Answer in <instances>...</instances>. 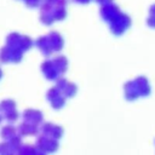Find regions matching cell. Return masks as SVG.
Returning a JSON list of instances; mask_svg holds the SVG:
<instances>
[{
  "mask_svg": "<svg viewBox=\"0 0 155 155\" xmlns=\"http://www.w3.org/2000/svg\"><path fill=\"white\" fill-rule=\"evenodd\" d=\"M74 93H75V86L74 85L69 84L68 81H61L56 86V88H52L48 91L47 98L51 102L53 108L59 109L61 107H63L65 98L74 96Z\"/></svg>",
  "mask_w": 155,
  "mask_h": 155,
  "instance_id": "cell-1",
  "label": "cell"
},
{
  "mask_svg": "<svg viewBox=\"0 0 155 155\" xmlns=\"http://www.w3.org/2000/svg\"><path fill=\"white\" fill-rule=\"evenodd\" d=\"M42 121V114L39 110L28 109L23 114V122L18 130L23 136H33L39 131V124Z\"/></svg>",
  "mask_w": 155,
  "mask_h": 155,
  "instance_id": "cell-2",
  "label": "cell"
},
{
  "mask_svg": "<svg viewBox=\"0 0 155 155\" xmlns=\"http://www.w3.org/2000/svg\"><path fill=\"white\" fill-rule=\"evenodd\" d=\"M150 92L149 85L145 79L140 78L132 82H128L125 87V93L127 99H136L140 96H147Z\"/></svg>",
  "mask_w": 155,
  "mask_h": 155,
  "instance_id": "cell-3",
  "label": "cell"
},
{
  "mask_svg": "<svg viewBox=\"0 0 155 155\" xmlns=\"http://www.w3.org/2000/svg\"><path fill=\"white\" fill-rule=\"evenodd\" d=\"M36 147L41 149L44 153H53L58 149V139L47 134L40 133V136L36 139Z\"/></svg>",
  "mask_w": 155,
  "mask_h": 155,
  "instance_id": "cell-4",
  "label": "cell"
},
{
  "mask_svg": "<svg viewBox=\"0 0 155 155\" xmlns=\"http://www.w3.org/2000/svg\"><path fill=\"white\" fill-rule=\"evenodd\" d=\"M0 111L4 119L7 121H15L18 117V113L16 109V103L12 101H4L0 103Z\"/></svg>",
  "mask_w": 155,
  "mask_h": 155,
  "instance_id": "cell-5",
  "label": "cell"
},
{
  "mask_svg": "<svg viewBox=\"0 0 155 155\" xmlns=\"http://www.w3.org/2000/svg\"><path fill=\"white\" fill-rule=\"evenodd\" d=\"M1 137L7 142L16 143V144L21 145V132H19V130H16L11 125H7L1 130Z\"/></svg>",
  "mask_w": 155,
  "mask_h": 155,
  "instance_id": "cell-6",
  "label": "cell"
},
{
  "mask_svg": "<svg viewBox=\"0 0 155 155\" xmlns=\"http://www.w3.org/2000/svg\"><path fill=\"white\" fill-rule=\"evenodd\" d=\"M40 133L42 134H47V136H51V137H54L57 139H59L63 134V130L58 126V125H53V124H50V122H46L41 126V130H40Z\"/></svg>",
  "mask_w": 155,
  "mask_h": 155,
  "instance_id": "cell-7",
  "label": "cell"
},
{
  "mask_svg": "<svg viewBox=\"0 0 155 155\" xmlns=\"http://www.w3.org/2000/svg\"><path fill=\"white\" fill-rule=\"evenodd\" d=\"M21 145L11 142H5L0 144V155H17L18 154V148Z\"/></svg>",
  "mask_w": 155,
  "mask_h": 155,
  "instance_id": "cell-8",
  "label": "cell"
},
{
  "mask_svg": "<svg viewBox=\"0 0 155 155\" xmlns=\"http://www.w3.org/2000/svg\"><path fill=\"white\" fill-rule=\"evenodd\" d=\"M17 155H46V153H44L38 147L25 144V145H21L18 148V154Z\"/></svg>",
  "mask_w": 155,
  "mask_h": 155,
  "instance_id": "cell-9",
  "label": "cell"
},
{
  "mask_svg": "<svg viewBox=\"0 0 155 155\" xmlns=\"http://www.w3.org/2000/svg\"><path fill=\"white\" fill-rule=\"evenodd\" d=\"M1 120H2V115H1V111H0V122H1Z\"/></svg>",
  "mask_w": 155,
  "mask_h": 155,
  "instance_id": "cell-10",
  "label": "cell"
},
{
  "mask_svg": "<svg viewBox=\"0 0 155 155\" xmlns=\"http://www.w3.org/2000/svg\"><path fill=\"white\" fill-rule=\"evenodd\" d=\"M0 76H1V71H0Z\"/></svg>",
  "mask_w": 155,
  "mask_h": 155,
  "instance_id": "cell-11",
  "label": "cell"
}]
</instances>
